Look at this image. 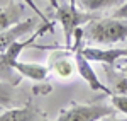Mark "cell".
I'll return each instance as SVG.
<instances>
[{
  "instance_id": "cell-1",
  "label": "cell",
  "mask_w": 127,
  "mask_h": 121,
  "mask_svg": "<svg viewBox=\"0 0 127 121\" xmlns=\"http://www.w3.org/2000/svg\"><path fill=\"white\" fill-rule=\"evenodd\" d=\"M83 39L97 44H117L127 41V19H93L83 27Z\"/></svg>"
},
{
  "instance_id": "cell-2",
  "label": "cell",
  "mask_w": 127,
  "mask_h": 121,
  "mask_svg": "<svg viewBox=\"0 0 127 121\" xmlns=\"http://www.w3.org/2000/svg\"><path fill=\"white\" fill-rule=\"evenodd\" d=\"M56 19L59 20L61 27H63V34H64V50H71L73 46V38L75 32L80 27H85L88 22L97 19L93 15V12H87V10H78L75 0H69L66 5H58L56 7Z\"/></svg>"
},
{
  "instance_id": "cell-3",
  "label": "cell",
  "mask_w": 127,
  "mask_h": 121,
  "mask_svg": "<svg viewBox=\"0 0 127 121\" xmlns=\"http://www.w3.org/2000/svg\"><path fill=\"white\" fill-rule=\"evenodd\" d=\"M117 109L114 104L105 102H95V104H76L71 102L69 108L61 109L58 118L53 121H100L102 118H107L115 114ZM49 121V120H44Z\"/></svg>"
},
{
  "instance_id": "cell-4",
  "label": "cell",
  "mask_w": 127,
  "mask_h": 121,
  "mask_svg": "<svg viewBox=\"0 0 127 121\" xmlns=\"http://www.w3.org/2000/svg\"><path fill=\"white\" fill-rule=\"evenodd\" d=\"M81 48H83V29H78L76 32H75V43H73V46H71V51H73V56H75V63H76V72H78V75L87 82L88 87H90L92 91L102 92V94H105V96H112V91L108 89L105 84L100 82L97 72L93 70V67L90 65V60L85 58Z\"/></svg>"
},
{
  "instance_id": "cell-5",
  "label": "cell",
  "mask_w": 127,
  "mask_h": 121,
  "mask_svg": "<svg viewBox=\"0 0 127 121\" xmlns=\"http://www.w3.org/2000/svg\"><path fill=\"white\" fill-rule=\"evenodd\" d=\"M85 58L97 63L115 65L120 58H127V48H95V46H83L81 48Z\"/></svg>"
},
{
  "instance_id": "cell-6",
  "label": "cell",
  "mask_w": 127,
  "mask_h": 121,
  "mask_svg": "<svg viewBox=\"0 0 127 121\" xmlns=\"http://www.w3.org/2000/svg\"><path fill=\"white\" fill-rule=\"evenodd\" d=\"M54 29V26H48V24H41V27L32 36H31L27 41H14L12 44H10L7 50L3 51V53H0L2 55V63L3 65H7V67H10V63L12 61H15V60H19V56H20V53L26 50V48H32V44H34V41L39 38L41 34H44V32H51V31Z\"/></svg>"
},
{
  "instance_id": "cell-7",
  "label": "cell",
  "mask_w": 127,
  "mask_h": 121,
  "mask_svg": "<svg viewBox=\"0 0 127 121\" xmlns=\"http://www.w3.org/2000/svg\"><path fill=\"white\" fill-rule=\"evenodd\" d=\"M37 19H39L37 15H36V17H29V19L20 20L19 24L12 26L10 29L0 31V53H3V51L7 50V48H9L14 41L20 39L24 34L31 32V29L37 24Z\"/></svg>"
},
{
  "instance_id": "cell-8",
  "label": "cell",
  "mask_w": 127,
  "mask_h": 121,
  "mask_svg": "<svg viewBox=\"0 0 127 121\" xmlns=\"http://www.w3.org/2000/svg\"><path fill=\"white\" fill-rule=\"evenodd\" d=\"M10 68H14L15 72H19L20 75L27 77L31 80H36V82H41V80H46L49 75V67L46 65H41V63H27V61H12L10 63Z\"/></svg>"
},
{
  "instance_id": "cell-9",
  "label": "cell",
  "mask_w": 127,
  "mask_h": 121,
  "mask_svg": "<svg viewBox=\"0 0 127 121\" xmlns=\"http://www.w3.org/2000/svg\"><path fill=\"white\" fill-rule=\"evenodd\" d=\"M46 118L34 108H12L5 113H0V121H44Z\"/></svg>"
},
{
  "instance_id": "cell-10",
  "label": "cell",
  "mask_w": 127,
  "mask_h": 121,
  "mask_svg": "<svg viewBox=\"0 0 127 121\" xmlns=\"http://www.w3.org/2000/svg\"><path fill=\"white\" fill-rule=\"evenodd\" d=\"M24 14V7L20 3H9L5 9H0V31L10 29L12 26L19 24Z\"/></svg>"
},
{
  "instance_id": "cell-11",
  "label": "cell",
  "mask_w": 127,
  "mask_h": 121,
  "mask_svg": "<svg viewBox=\"0 0 127 121\" xmlns=\"http://www.w3.org/2000/svg\"><path fill=\"white\" fill-rule=\"evenodd\" d=\"M51 70L58 75L59 79H68L73 75V70H76V63H75V56L73 60L69 58H54L51 63Z\"/></svg>"
},
{
  "instance_id": "cell-12",
  "label": "cell",
  "mask_w": 127,
  "mask_h": 121,
  "mask_svg": "<svg viewBox=\"0 0 127 121\" xmlns=\"http://www.w3.org/2000/svg\"><path fill=\"white\" fill-rule=\"evenodd\" d=\"M124 0H78L80 7L87 12H98L110 7H119Z\"/></svg>"
},
{
  "instance_id": "cell-13",
  "label": "cell",
  "mask_w": 127,
  "mask_h": 121,
  "mask_svg": "<svg viewBox=\"0 0 127 121\" xmlns=\"http://www.w3.org/2000/svg\"><path fill=\"white\" fill-rule=\"evenodd\" d=\"M15 101H17L15 89L10 84H5V82L0 80V106L2 108H10V106L15 104Z\"/></svg>"
},
{
  "instance_id": "cell-14",
  "label": "cell",
  "mask_w": 127,
  "mask_h": 121,
  "mask_svg": "<svg viewBox=\"0 0 127 121\" xmlns=\"http://www.w3.org/2000/svg\"><path fill=\"white\" fill-rule=\"evenodd\" d=\"M112 104L115 106V109L124 113L127 116V96L126 94H112Z\"/></svg>"
},
{
  "instance_id": "cell-15",
  "label": "cell",
  "mask_w": 127,
  "mask_h": 121,
  "mask_svg": "<svg viewBox=\"0 0 127 121\" xmlns=\"http://www.w3.org/2000/svg\"><path fill=\"white\" fill-rule=\"evenodd\" d=\"M20 2H22V3H26V5H29V9L32 10V12H34V14H36V15H37L41 20H42V24H48V26H54V22H51V20H49L48 17H46V15L42 14V10H41L39 7L36 5V2H34V0H20Z\"/></svg>"
},
{
  "instance_id": "cell-16",
  "label": "cell",
  "mask_w": 127,
  "mask_h": 121,
  "mask_svg": "<svg viewBox=\"0 0 127 121\" xmlns=\"http://www.w3.org/2000/svg\"><path fill=\"white\" fill-rule=\"evenodd\" d=\"M112 17H117V19H127V0H124L117 9L114 10Z\"/></svg>"
},
{
  "instance_id": "cell-17",
  "label": "cell",
  "mask_w": 127,
  "mask_h": 121,
  "mask_svg": "<svg viewBox=\"0 0 127 121\" xmlns=\"http://www.w3.org/2000/svg\"><path fill=\"white\" fill-rule=\"evenodd\" d=\"M100 121H127V120H117V118H114V114H112V116H107V118H102Z\"/></svg>"
},
{
  "instance_id": "cell-18",
  "label": "cell",
  "mask_w": 127,
  "mask_h": 121,
  "mask_svg": "<svg viewBox=\"0 0 127 121\" xmlns=\"http://www.w3.org/2000/svg\"><path fill=\"white\" fill-rule=\"evenodd\" d=\"M49 2H51V5H53L54 9H56V7L59 5V2H58V0H49Z\"/></svg>"
},
{
  "instance_id": "cell-19",
  "label": "cell",
  "mask_w": 127,
  "mask_h": 121,
  "mask_svg": "<svg viewBox=\"0 0 127 121\" xmlns=\"http://www.w3.org/2000/svg\"><path fill=\"white\" fill-rule=\"evenodd\" d=\"M122 72L126 73V79H127V65H126V67H124V68H122Z\"/></svg>"
},
{
  "instance_id": "cell-20",
  "label": "cell",
  "mask_w": 127,
  "mask_h": 121,
  "mask_svg": "<svg viewBox=\"0 0 127 121\" xmlns=\"http://www.w3.org/2000/svg\"><path fill=\"white\" fill-rule=\"evenodd\" d=\"M0 111H2V106H0Z\"/></svg>"
}]
</instances>
